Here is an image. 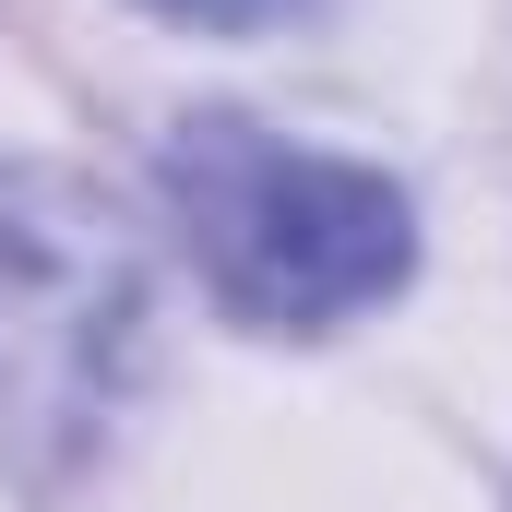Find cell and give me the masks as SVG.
I'll return each mask as SVG.
<instances>
[{"instance_id":"obj_1","label":"cell","mask_w":512,"mask_h":512,"mask_svg":"<svg viewBox=\"0 0 512 512\" xmlns=\"http://www.w3.org/2000/svg\"><path fill=\"white\" fill-rule=\"evenodd\" d=\"M167 191L191 215V251L203 274L251 310V322H346L405 286L417 262V215L382 167H346V155H310V143H274L251 120H191L167 143Z\"/></svg>"},{"instance_id":"obj_2","label":"cell","mask_w":512,"mask_h":512,"mask_svg":"<svg viewBox=\"0 0 512 512\" xmlns=\"http://www.w3.org/2000/svg\"><path fill=\"white\" fill-rule=\"evenodd\" d=\"M131 346V251L60 179H0V417L84 429Z\"/></svg>"},{"instance_id":"obj_3","label":"cell","mask_w":512,"mask_h":512,"mask_svg":"<svg viewBox=\"0 0 512 512\" xmlns=\"http://www.w3.org/2000/svg\"><path fill=\"white\" fill-rule=\"evenodd\" d=\"M155 12H179V24H227V36H251V24H286L298 0H155Z\"/></svg>"}]
</instances>
